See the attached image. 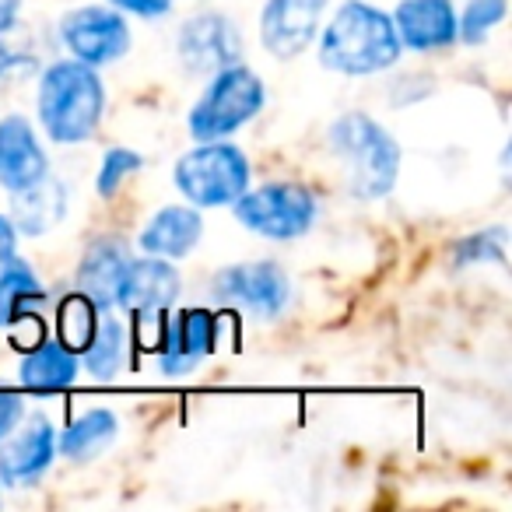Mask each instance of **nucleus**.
<instances>
[{
  "label": "nucleus",
  "mask_w": 512,
  "mask_h": 512,
  "mask_svg": "<svg viewBox=\"0 0 512 512\" xmlns=\"http://www.w3.org/2000/svg\"><path fill=\"white\" fill-rule=\"evenodd\" d=\"M400 36L386 11L372 8L365 0H348L330 18L320 43V60L327 71L365 78V74L390 71L400 60Z\"/></svg>",
  "instance_id": "nucleus-1"
},
{
  "label": "nucleus",
  "mask_w": 512,
  "mask_h": 512,
  "mask_svg": "<svg viewBox=\"0 0 512 512\" xmlns=\"http://www.w3.org/2000/svg\"><path fill=\"white\" fill-rule=\"evenodd\" d=\"M39 123L57 144H78L95 134L106 109V88L92 64L60 60L39 81Z\"/></svg>",
  "instance_id": "nucleus-2"
},
{
  "label": "nucleus",
  "mask_w": 512,
  "mask_h": 512,
  "mask_svg": "<svg viewBox=\"0 0 512 512\" xmlns=\"http://www.w3.org/2000/svg\"><path fill=\"white\" fill-rule=\"evenodd\" d=\"M330 151L341 162L344 186L358 200L386 197L400 176V144L365 113H344L330 127Z\"/></svg>",
  "instance_id": "nucleus-3"
},
{
  "label": "nucleus",
  "mask_w": 512,
  "mask_h": 512,
  "mask_svg": "<svg viewBox=\"0 0 512 512\" xmlns=\"http://www.w3.org/2000/svg\"><path fill=\"white\" fill-rule=\"evenodd\" d=\"M172 179L193 207H232L249 186V162L235 144L200 141L176 162Z\"/></svg>",
  "instance_id": "nucleus-4"
},
{
  "label": "nucleus",
  "mask_w": 512,
  "mask_h": 512,
  "mask_svg": "<svg viewBox=\"0 0 512 512\" xmlns=\"http://www.w3.org/2000/svg\"><path fill=\"white\" fill-rule=\"evenodd\" d=\"M264 81L249 67L232 64L225 71L211 74V85L190 109V134L197 141H221L246 127L260 109H264Z\"/></svg>",
  "instance_id": "nucleus-5"
},
{
  "label": "nucleus",
  "mask_w": 512,
  "mask_h": 512,
  "mask_svg": "<svg viewBox=\"0 0 512 512\" xmlns=\"http://www.w3.org/2000/svg\"><path fill=\"white\" fill-rule=\"evenodd\" d=\"M232 207L249 232L274 242L299 239L316 221V197L299 183H267L260 190H242Z\"/></svg>",
  "instance_id": "nucleus-6"
},
{
  "label": "nucleus",
  "mask_w": 512,
  "mask_h": 512,
  "mask_svg": "<svg viewBox=\"0 0 512 512\" xmlns=\"http://www.w3.org/2000/svg\"><path fill=\"white\" fill-rule=\"evenodd\" d=\"M214 299L235 306L256 320H274L292 302V281L274 260H253V264H235L214 278Z\"/></svg>",
  "instance_id": "nucleus-7"
},
{
  "label": "nucleus",
  "mask_w": 512,
  "mask_h": 512,
  "mask_svg": "<svg viewBox=\"0 0 512 512\" xmlns=\"http://www.w3.org/2000/svg\"><path fill=\"white\" fill-rule=\"evenodd\" d=\"M60 43L81 64H113L130 50L127 18L113 8H78L60 22Z\"/></svg>",
  "instance_id": "nucleus-8"
},
{
  "label": "nucleus",
  "mask_w": 512,
  "mask_h": 512,
  "mask_svg": "<svg viewBox=\"0 0 512 512\" xmlns=\"http://www.w3.org/2000/svg\"><path fill=\"white\" fill-rule=\"evenodd\" d=\"M0 484L8 488H29L36 484L57 460V428L46 414H32L22 428L8 439H0Z\"/></svg>",
  "instance_id": "nucleus-9"
},
{
  "label": "nucleus",
  "mask_w": 512,
  "mask_h": 512,
  "mask_svg": "<svg viewBox=\"0 0 512 512\" xmlns=\"http://www.w3.org/2000/svg\"><path fill=\"white\" fill-rule=\"evenodd\" d=\"M179 60L190 74H214L242 60L239 25L225 15H193L179 29Z\"/></svg>",
  "instance_id": "nucleus-10"
},
{
  "label": "nucleus",
  "mask_w": 512,
  "mask_h": 512,
  "mask_svg": "<svg viewBox=\"0 0 512 512\" xmlns=\"http://www.w3.org/2000/svg\"><path fill=\"white\" fill-rule=\"evenodd\" d=\"M327 4L330 0H267L264 18H260L264 46L278 60L299 57L320 36Z\"/></svg>",
  "instance_id": "nucleus-11"
},
{
  "label": "nucleus",
  "mask_w": 512,
  "mask_h": 512,
  "mask_svg": "<svg viewBox=\"0 0 512 512\" xmlns=\"http://www.w3.org/2000/svg\"><path fill=\"white\" fill-rule=\"evenodd\" d=\"M218 344V316L207 309H186L172 323H165L162 348H158V369L165 376H183L211 348Z\"/></svg>",
  "instance_id": "nucleus-12"
},
{
  "label": "nucleus",
  "mask_w": 512,
  "mask_h": 512,
  "mask_svg": "<svg viewBox=\"0 0 512 512\" xmlns=\"http://www.w3.org/2000/svg\"><path fill=\"white\" fill-rule=\"evenodd\" d=\"M393 29L407 50H446L456 43V8L453 0H400Z\"/></svg>",
  "instance_id": "nucleus-13"
},
{
  "label": "nucleus",
  "mask_w": 512,
  "mask_h": 512,
  "mask_svg": "<svg viewBox=\"0 0 512 512\" xmlns=\"http://www.w3.org/2000/svg\"><path fill=\"white\" fill-rule=\"evenodd\" d=\"M50 172L43 144L25 116H8L0 123V186L4 190H25Z\"/></svg>",
  "instance_id": "nucleus-14"
},
{
  "label": "nucleus",
  "mask_w": 512,
  "mask_h": 512,
  "mask_svg": "<svg viewBox=\"0 0 512 512\" xmlns=\"http://www.w3.org/2000/svg\"><path fill=\"white\" fill-rule=\"evenodd\" d=\"M179 295V271L165 256H144L130 260L123 285L116 292V306L123 313H151V309H169Z\"/></svg>",
  "instance_id": "nucleus-15"
},
{
  "label": "nucleus",
  "mask_w": 512,
  "mask_h": 512,
  "mask_svg": "<svg viewBox=\"0 0 512 512\" xmlns=\"http://www.w3.org/2000/svg\"><path fill=\"white\" fill-rule=\"evenodd\" d=\"M127 264H130V253L123 242H116V239L92 242L78 267V292L88 295L99 309L116 306V292H120V285H123Z\"/></svg>",
  "instance_id": "nucleus-16"
},
{
  "label": "nucleus",
  "mask_w": 512,
  "mask_h": 512,
  "mask_svg": "<svg viewBox=\"0 0 512 512\" xmlns=\"http://www.w3.org/2000/svg\"><path fill=\"white\" fill-rule=\"evenodd\" d=\"M204 235V221H200L197 207L172 204L162 207L155 218L144 225L141 249L148 256H165V260H183Z\"/></svg>",
  "instance_id": "nucleus-17"
},
{
  "label": "nucleus",
  "mask_w": 512,
  "mask_h": 512,
  "mask_svg": "<svg viewBox=\"0 0 512 512\" xmlns=\"http://www.w3.org/2000/svg\"><path fill=\"white\" fill-rule=\"evenodd\" d=\"M67 214V190L60 179H53L46 172L43 179H36L25 190H15V214L11 225L25 235H46L50 228L60 225V218Z\"/></svg>",
  "instance_id": "nucleus-18"
},
{
  "label": "nucleus",
  "mask_w": 512,
  "mask_h": 512,
  "mask_svg": "<svg viewBox=\"0 0 512 512\" xmlns=\"http://www.w3.org/2000/svg\"><path fill=\"white\" fill-rule=\"evenodd\" d=\"M22 386L29 393H64L67 386L78 383V355L67 351L64 344H43L29 348L22 362Z\"/></svg>",
  "instance_id": "nucleus-19"
},
{
  "label": "nucleus",
  "mask_w": 512,
  "mask_h": 512,
  "mask_svg": "<svg viewBox=\"0 0 512 512\" xmlns=\"http://www.w3.org/2000/svg\"><path fill=\"white\" fill-rule=\"evenodd\" d=\"M116 435H120L116 414L106 411V407H95V411L81 414L78 421H71L64 428V435H57V453H64L74 463L95 460V456H102L113 446Z\"/></svg>",
  "instance_id": "nucleus-20"
},
{
  "label": "nucleus",
  "mask_w": 512,
  "mask_h": 512,
  "mask_svg": "<svg viewBox=\"0 0 512 512\" xmlns=\"http://www.w3.org/2000/svg\"><path fill=\"white\" fill-rule=\"evenodd\" d=\"M43 299V285L25 260L11 256L8 264H0V327H11L18 316L32 313V306H39Z\"/></svg>",
  "instance_id": "nucleus-21"
},
{
  "label": "nucleus",
  "mask_w": 512,
  "mask_h": 512,
  "mask_svg": "<svg viewBox=\"0 0 512 512\" xmlns=\"http://www.w3.org/2000/svg\"><path fill=\"white\" fill-rule=\"evenodd\" d=\"M57 330H60V344L74 355L92 344L95 330H99V306H95L88 295L74 292L60 302V313H57Z\"/></svg>",
  "instance_id": "nucleus-22"
},
{
  "label": "nucleus",
  "mask_w": 512,
  "mask_h": 512,
  "mask_svg": "<svg viewBox=\"0 0 512 512\" xmlns=\"http://www.w3.org/2000/svg\"><path fill=\"white\" fill-rule=\"evenodd\" d=\"M85 365L95 379H113L127 365V330L120 320L99 323L92 344L85 348Z\"/></svg>",
  "instance_id": "nucleus-23"
},
{
  "label": "nucleus",
  "mask_w": 512,
  "mask_h": 512,
  "mask_svg": "<svg viewBox=\"0 0 512 512\" xmlns=\"http://www.w3.org/2000/svg\"><path fill=\"white\" fill-rule=\"evenodd\" d=\"M505 8H509V0H470L456 22V39H463L467 46L484 43L488 32L505 18Z\"/></svg>",
  "instance_id": "nucleus-24"
},
{
  "label": "nucleus",
  "mask_w": 512,
  "mask_h": 512,
  "mask_svg": "<svg viewBox=\"0 0 512 512\" xmlns=\"http://www.w3.org/2000/svg\"><path fill=\"white\" fill-rule=\"evenodd\" d=\"M505 264V232L502 228H488V232H474L456 246V264Z\"/></svg>",
  "instance_id": "nucleus-25"
},
{
  "label": "nucleus",
  "mask_w": 512,
  "mask_h": 512,
  "mask_svg": "<svg viewBox=\"0 0 512 512\" xmlns=\"http://www.w3.org/2000/svg\"><path fill=\"white\" fill-rule=\"evenodd\" d=\"M144 165V158L137 155V151L130 148H109L106 158H102V169H99V193L102 197H113L116 190H120V183L130 176V172H137Z\"/></svg>",
  "instance_id": "nucleus-26"
},
{
  "label": "nucleus",
  "mask_w": 512,
  "mask_h": 512,
  "mask_svg": "<svg viewBox=\"0 0 512 512\" xmlns=\"http://www.w3.org/2000/svg\"><path fill=\"white\" fill-rule=\"evenodd\" d=\"M22 418H25L22 397H18V393H11V390H0V439H8Z\"/></svg>",
  "instance_id": "nucleus-27"
},
{
  "label": "nucleus",
  "mask_w": 512,
  "mask_h": 512,
  "mask_svg": "<svg viewBox=\"0 0 512 512\" xmlns=\"http://www.w3.org/2000/svg\"><path fill=\"white\" fill-rule=\"evenodd\" d=\"M120 11H130V15L141 18H165L172 11V0H113Z\"/></svg>",
  "instance_id": "nucleus-28"
},
{
  "label": "nucleus",
  "mask_w": 512,
  "mask_h": 512,
  "mask_svg": "<svg viewBox=\"0 0 512 512\" xmlns=\"http://www.w3.org/2000/svg\"><path fill=\"white\" fill-rule=\"evenodd\" d=\"M15 246H18V228L11 225V218L0 214V264H8L11 256H15Z\"/></svg>",
  "instance_id": "nucleus-29"
},
{
  "label": "nucleus",
  "mask_w": 512,
  "mask_h": 512,
  "mask_svg": "<svg viewBox=\"0 0 512 512\" xmlns=\"http://www.w3.org/2000/svg\"><path fill=\"white\" fill-rule=\"evenodd\" d=\"M18 11H22V0H0V32H8L18 22Z\"/></svg>",
  "instance_id": "nucleus-30"
}]
</instances>
